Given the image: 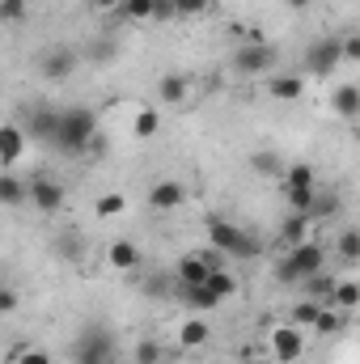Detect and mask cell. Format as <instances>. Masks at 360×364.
Here are the masks:
<instances>
[{
  "mask_svg": "<svg viewBox=\"0 0 360 364\" xmlns=\"http://www.w3.org/2000/svg\"><path fill=\"white\" fill-rule=\"evenodd\" d=\"M216 263H221L216 255H182L179 267H174V284L179 288H203V279Z\"/></svg>",
  "mask_w": 360,
  "mask_h": 364,
  "instance_id": "ba28073f",
  "label": "cell"
},
{
  "mask_svg": "<svg viewBox=\"0 0 360 364\" xmlns=\"http://www.w3.org/2000/svg\"><path fill=\"white\" fill-rule=\"evenodd\" d=\"M26 199H30L34 212L55 216V212L64 208V186H60L55 178H26Z\"/></svg>",
  "mask_w": 360,
  "mask_h": 364,
  "instance_id": "8992f818",
  "label": "cell"
},
{
  "mask_svg": "<svg viewBox=\"0 0 360 364\" xmlns=\"http://www.w3.org/2000/svg\"><path fill=\"white\" fill-rule=\"evenodd\" d=\"M132 364H162V343H153V339L136 343V356H132Z\"/></svg>",
  "mask_w": 360,
  "mask_h": 364,
  "instance_id": "836d02e7",
  "label": "cell"
},
{
  "mask_svg": "<svg viewBox=\"0 0 360 364\" xmlns=\"http://www.w3.org/2000/svg\"><path fill=\"white\" fill-rule=\"evenodd\" d=\"M309 220L301 216V212H288V220H284V229H280V242H284V250H292V246H301L305 237H309Z\"/></svg>",
  "mask_w": 360,
  "mask_h": 364,
  "instance_id": "603a6c76",
  "label": "cell"
},
{
  "mask_svg": "<svg viewBox=\"0 0 360 364\" xmlns=\"http://www.w3.org/2000/svg\"><path fill=\"white\" fill-rule=\"evenodd\" d=\"M149 203L157 208V212H179L182 203H186V186L179 178H157L149 186Z\"/></svg>",
  "mask_w": 360,
  "mask_h": 364,
  "instance_id": "30bf717a",
  "label": "cell"
},
{
  "mask_svg": "<svg viewBox=\"0 0 360 364\" xmlns=\"http://www.w3.org/2000/svg\"><path fill=\"white\" fill-rule=\"evenodd\" d=\"M73 73H77V51L73 47H55V51L43 55V77L47 81H68Z\"/></svg>",
  "mask_w": 360,
  "mask_h": 364,
  "instance_id": "4fadbf2b",
  "label": "cell"
},
{
  "mask_svg": "<svg viewBox=\"0 0 360 364\" xmlns=\"http://www.w3.org/2000/svg\"><path fill=\"white\" fill-rule=\"evenodd\" d=\"M123 21H153V0H119V9H115Z\"/></svg>",
  "mask_w": 360,
  "mask_h": 364,
  "instance_id": "f1b7e54d",
  "label": "cell"
},
{
  "mask_svg": "<svg viewBox=\"0 0 360 364\" xmlns=\"http://www.w3.org/2000/svg\"><path fill=\"white\" fill-rule=\"evenodd\" d=\"M30 0H0V21H21Z\"/></svg>",
  "mask_w": 360,
  "mask_h": 364,
  "instance_id": "d590c367",
  "label": "cell"
},
{
  "mask_svg": "<svg viewBox=\"0 0 360 364\" xmlns=\"http://www.w3.org/2000/svg\"><path fill=\"white\" fill-rule=\"evenodd\" d=\"M93 136H97V119H93V110L85 106H73V110H60L55 114V149L60 153H68V157H77V153H85L93 144Z\"/></svg>",
  "mask_w": 360,
  "mask_h": 364,
  "instance_id": "6da1fadb",
  "label": "cell"
},
{
  "mask_svg": "<svg viewBox=\"0 0 360 364\" xmlns=\"http://www.w3.org/2000/svg\"><path fill=\"white\" fill-rule=\"evenodd\" d=\"M242 364H259V360H242Z\"/></svg>",
  "mask_w": 360,
  "mask_h": 364,
  "instance_id": "b9f144b4",
  "label": "cell"
},
{
  "mask_svg": "<svg viewBox=\"0 0 360 364\" xmlns=\"http://www.w3.org/2000/svg\"><path fill=\"white\" fill-rule=\"evenodd\" d=\"M106 364H132V360H123V356H110V360H106Z\"/></svg>",
  "mask_w": 360,
  "mask_h": 364,
  "instance_id": "60d3db41",
  "label": "cell"
},
{
  "mask_svg": "<svg viewBox=\"0 0 360 364\" xmlns=\"http://www.w3.org/2000/svg\"><path fill=\"white\" fill-rule=\"evenodd\" d=\"M284 191V203H288V212H309V203H314V191L318 186H280Z\"/></svg>",
  "mask_w": 360,
  "mask_h": 364,
  "instance_id": "83f0119b",
  "label": "cell"
},
{
  "mask_svg": "<svg viewBox=\"0 0 360 364\" xmlns=\"http://www.w3.org/2000/svg\"><path fill=\"white\" fill-rule=\"evenodd\" d=\"M250 166H255L263 178H280V174H284V161H280V153H275V149H259V153L250 157Z\"/></svg>",
  "mask_w": 360,
  "mask_h": 364,
  "instance_id": "f546056e",
  "label": "cell"
},
{
  "mask_svg": "<svg viewBox=\"0 0 360 364\" xmlns=\"http://www.w3.org/2000/svg\"><path fill=\"white\" fill-rule=\"evenodd\" d=\"M335 255H339L348 267L356 263V259H360V233H356V229H344V233H339V242H335Z\"/></svg>",
  "mask_w": 360,
  "mask_h": 364,
  "instance_id": "4dcf8cb0",
  "label": "cell"
},
{
  "mask_svg": "<svg viewBox=\"0 0 360 364\" xmlns=\"http://www.w3.org/2000/svg\"><path fill=\"white\" fill-rule=\"evenodd\" d=\"M271 64H275V51H271L268 43H242V47H233V73L238 77H250V81H259V77H268Z\"/></svg>",
  "mask_w": 360,
  "mask_h": 364,
  "instance_id": "5b68a950",
  "label": "cell"
},
{
  "mask_svg": "<svg viewBox=\"0 0 360 364\" xmlns=\"http://www.w3.org/2000/svg\"><path fill=\"white\" fill-rule=\"evenodd\" d=\"M263 85H268V93L275 102H297V97L305 93V81H301L297 73H268Z\"/></svg>",
  "mask_w": 360,
  "mask_h": 364,
  "instance_id": "5bb4252c",
  "label": "cell"
},
{
  "mask_svg": "<svg viewBox=\"0 0 360 364\" xmlns=\"http://www.w3.org/2000/svg\"><path fill=\"white\" fill-rule=\"evenodd\" d=\"M26 149H30L26 127H21V123H0V166L13 170V166L26 157Z\"/></svg>",
  "mask_w": 360,
  "mask_h": 364,
  "instance_id": "9c48e42d",
  "label": "cell"
},
{
  "mask_svg": "<svg viewBox=\"0 0 360 364\" xmlns=\"http://www.w3.org/2000/svg\"><path fill=\"white\" fill-rule=\"evenodd\" d=\"M208 237H212V250H225V255H233V259H255V255H259L255 237H250V233H242L238 225L221 220V216H212V220H208Z\"/></svg>",
  "mask_w": 360,
  "mask_h": 364,
  "instance_id": "3957f363",
  "label": "cell"
},
{
  "mask_svg": "<svg viewBox=\"0 0 360 364\" xmlns=\"http://www.w3.org/2000/svg\"><path fill=\"white\" fill-rule=\"evenodd\" d=\"M191 97V81L182 77V73H166L162 81H157V102L162 106H182Z\"/></svg>",
  "mask_w": 360,
  "mask_h": 364,
  "instance_id": "ac0fdd59",
  "label": "cell"
},
{
  "mask_svg": "<svg viewBox=\"0 0 360 364\" xmlns=\"http://www.w3.org/2000/svg\"><path fill=\"white\" fill-rule=\"evenodd\" d=\"M26 178H17L13 170H0V208H26Z\"/></svg>",
  "mask_w": 360,
  "mask_h": 364,
  "instance_id": "44dd1931",
  "label": "cell"
},
{
  "mask_svg": "<svg viewBox=\"0 0 360 364\" xmlns=\"http://www.w3.org/2000/svg\"><path fill=\"white\" fill-rule=\"evenodd\" d=\"M331 110H335L339 119H348V123L356 119L360 114V85L356 81H339V85L331 90Z\"/></svg>",
  "mask_w": 360,
  "mask_h": 364,
  "instance_id": "9a60e30c",
  "label": "cell"
},
{
  "mask_svg": "<svg viewBox=\"0 0 360 364\" xmlns=\"http://www.w3.org/2000/svg\"><path fill=\"white\" fill-rule=\"evenodd\" d=\"M13 364H55V360H51L47 348H38V343H21V348L13 352Z\"/></svg>",
  "mask_w": 360,
  "mask_h": 364,
  "instance_id": "1f68e13d",
  "label": "cell"
},
{
  "mask_svg": "<svg viewBox=\"0 0 360 364\" xmlns=\"http://www.w3.org/2000/svg\"><path fill=\"white\" fill-rule=\"evenodd\" d=\"M174 339H179L182 352H199V348L212 339V326H208V318H203V314H191V318H182V322H179Z\"/></svg>",
  "mask_w": 360,
  "mask_h": 364,
  "instance_id": "8fae6325",
  "label": "cell"
},
{
  "mask_svg": "<svg viewBox=\"0 0 360 364\" xmlns=\"http://www.w3.org/2000/svg\"><path fill=\"white\" fill-rule=\"evenodd\" d=\"M288 4H292L297 13H301V9H309V0H288Z\"/></svg>",
  "mask_w": 360,
  "mask_h": 364,
  "instance_id": "ab89813d",
  "label": "cell"
},
{
  "mask_svg": "<svg viewBox=\"0 0 360 364\" xmlns=\"http://www.w3.org/2000/svg\"><path fill=\"white\" fill-rule=\"evenodd\" d=\"M348 322H352V314H339V309H331V305H322V309H318V318H314V326H309V331H318V335H322V339H331V335H339V331H344V326H348Z\"/></svg>",
  "mask_w": 360,
  "mask_h": 364,
  "instance_id": "7402d4cb",
  "label": "cell"
},
{
  "mask_svg": "<svg viewBox=\"0 0 360 364\" xmlns=\"http://www.w3.org/2000/svg\"><path fill=\"white\" fill-rule=\"evenodd\" d=\"M157 132H162V114H157V106H149V102L136 106V114H132V140L144 144V140H153Z\"/></svg>",
  "mask_w": 360,
  "mask_h": 364,
  "instance_id": "d6986e66",
  "label": "cell"
},
{
  "mask_svg": "<svg viewBox=\"0 0 360 364\" xmlns=\"http://www.w3.org/2000/svg\"><path fill=\"white\" fill-rule=\"evenodd\" d=\"M318 309H322V301L301 296V301H292V305H288V318H284V322H292V326L309 331V326H314V318H318Z\"/></svg>",
  "mask_w": 360,
  "mask_h": 364,
  "instance_id": "cb8c5ba5",
  "label": "cell"
},
{
  "mask_svg": "<svg viewBox=\"0 0 360 364\" xmlns=\"http://www.w3.org/2000/svg\"><path fill=\"white\" fill-rule=\"evenodd\" d=\"M280 186H318V170L309 161H292V166H284Z\"/></svg>",
  "mask_w": 360,
  "mask_h": 364,
  "instance_id": "484cf974",
  "label": "cell"
},
{
  "mask_svg": "<svg viewBox=\"0 0 360 364\" xmlns=\"http://www.w3.org/2000/svg\"><path fill=\"white\" fill-rule=\"evenodd\" d=\"M110 356H115V339L106 331H93L90 339L77 348V364H106Z\"/></svg>",
  "mask_w": 360,
  "mask_h": 364,
  "instance_id": "2e32d148",
  "label": "cell"
},
{
  "mask_svg": "<svg viewBox=\"0 0 360 364\" xmlns=\"http://www.w3.org/2000/svg\"><path fill=\"white\" fill-rule=\"evenodd\" d=\"M123 212H127V195H119V191H106V195L93 199V216H97V220H115V216H123Z\"/></svg>",
  "mask_w": 360,
  "mask_h": 364,
  "instance_id": "d4e9b609",
  "label": "cell"
},
{
  "mask_svg": "<svg viewBox=\"0 0 360 364\" xmlns=\"http://www.w3.org/2000/svg\"><path fill=\"white\" fill-rule=\"evenodd\" d=\"M179 296L186 301L191 314H212V309H221V301H216L208 288H179Z\"/></svg>",
  "mask_w": 360,
  "mask_h": 364,
  "instance_id": "4316f807",
  "label": "cell"
},
{
  "mask_svg": "<svg viewBox=\"0 0 360 364\" xmlns=\"http://www.w3.org/2000/svg\"><path fill=\"white\" fill-rule=\"evenodd\" d=\"M140 263H144V250H140L136 242L119 237V242H110V246H106V267H110V272H123V275H127V272H136Z\"/></svg>",
  "mask_w": 360,
  "mask_h": 364,
  "instance_id": "7c38bea8",
  "label": "cell"
},
{
  "mask_svg": "<svg viewBox=\"0 0 360 364\" xmlns=\"http://www.w3.org/2000/svg\"><path fill=\"white\" fill-rule=\"evenodd\" d=\"M268 352L275 364H292L305 356V331L292 326V322H275L268 331Z\"/></svg>",
  "mask_w": 360,
  "mask_h": 364,
  "instance_id": "277c9868",
  "label": "cell"
},
{
  "mask_svg": "<svg viewBox=\"0 0 360 364\" xmlns=\"http://www.w3.org/2000/svg\"><path fill=\"white\" fill-rule=\"evenodd\" d=\"M17 305H21V296H17L13 288H4V284H0V318H9Z\"/></svg>",
  "mask_w": 360,
  "mask_h": 364,
  "instance_id": "8d00e7d4",
  "label": "cell"
},
{
  "mask_svg": "<svg viewBox=\"0 0 360 364\" xmlns=\"http://www.w3.org/2000/svg\"><path fill=\"white\" fill-rule=\"evenodd\" d=\"M90 9H102V13H115V9H119V0H90Z\"/></svg>",
  "mask_w": 360,
  "mask_h": 364,
  "instance_id": "f35d334b",
  "label": "cell"
},
{
  "mask_svg": "<svg viewBox=\"0 0 360 364\" xmlns=\"http://www.w3.org/2000/svg\"><path fill=\"white\" fill-rule=\"evenodd\" d=\"M339 64H344V60H339V38H318V43L305 51V73H309V77H331Z\"/></svg>",
  "mask_w": 360,
  "mask_h": 364,
  "instance_id": "52a82bcc",
  "label": "cell"
},
{
  "mask_svg": "<svg viewBox=\"0 0 360 364\" xmlns=\"http://www.w3.org/2000/svg\"><path fill=\"white\" fill-rule=\"evenodd\" d=\"M327 272V246L318 237H305L301 246H292L280 263V279L284 284H305L309 275H322Z\"/></svg>",
  "mask_w": 360,
  "mask_h": 364,
  "instance_id": "7a4b0ae2",
  "label": "cell"
},
{
  "mask_svg": "<svg viewBox=\"0 0 360 364\" xmlns=\"http://www.w3.org/2000/svg\"><path fill=\"white\" fill-rule=\"evenodd\" d=\"M203 288H208V292L225 305L229 296H238V288H242V284H238V275L229 272V267H221V263H216V267L208 272V279H203Z\"/></svg>",
  "mask_w": 360,
  "mask_h": 364,
  "instance_id": "ffe728a7",
  "label": "cell"
},
{
  "mask_svg": "<svg viewBox=\"0 0 360 364\" xmlns=\"http://www.w3.org/2000/svg\"><path fill=\"white\" fill-rule=\"evenodd\" d=\"M170 4H174V17L182 21V17H203L212 0H170Z\"/></svg>",
  "mask_w": 360,
  "mask_h": 364,
  "instance_id": "d6a6232c",
  "label": "cell"
},
{
  "mask_svg": "<svg viewBox=\"0 0 360 364\" xmlns=\"http://www.w3.org/2000/svg\"><path fill=\"white\" fill-rule=\"evenodd\" d=\"M153 21H179L170 0H153Z\"/></svg>",
  "mask_w": 360,
  "mask_h": 364,
  "instance_id": "74e56055",
  "label": "cell"
},
{
  "mask_svg": "<svg viewBox=\"0 0 360 364\" xmlns=\"http://www.w3.org/2000/svg\"><path fill=\"white\" fill-rule=\"evenodd\" d=\"M327 305H331V309H339V314H356V305H360V284L352 279V275L335 279V284H331V296H327Z\"/></svg>",
  "mask_w": 360,
  "mask_h": 364,
  "instance_id": "e0dca14e",
  "label": "cell"
},
{
  "mask_svg": "<svg viewBox=\"0 0 360 364\" xmlns=\"http://www.w3.org/2000/svg\"><path fill=\"white\" fill-rule=\"evenodd\" d=\"M339 60L344 64H356L360 60V34H344L339 38Z\"/></svg>",
  "mask_w": 360,
  "mask_h": 364,
  "instance_id": "e575fe53",
  "label": "cell"
}]
</instances>
